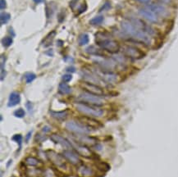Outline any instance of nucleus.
Instances as JSON below:
<instances>
[{"instance_id":"ddd939ff","label":"nucleus","mask_w":178,"mask_h":177,"mask_svg":"<svg viewBox=\"0 0 178 177\" xmlns=\"http://www.w3.org/2000/svg\"><path fill=\"white\" fill-rule=\"evenodd\" d=\"M74 140L79 143V144H84V145H96L97 144V140L95 138L87 136L86 135H76L74 136Z\"/></svg>"},{"instance_id":"0eeeda50","label":"nucleus","mask_w":178,"mask_h":177,"mask_svg":"<svg viewBox=\"0 0 178 177\" xmlns=\"http://www.w3.org/2000/svg\"><path fill=\"white\" fill-rule=\"evenodd\" d=\"M123 54L126 57L135 60L141 59L145 57V53L140 49L139 48L135 47V46H126L123 49Z\"/></svg>"},{"instance_id":"37998d69","label":"nucleus","mask_w":178,"mask_h":177,"mask_svg":"<svg viewBox=\"0 0 178 177\" xmlns=\"http://www.w3.org/2000/svg\"><path fill=\"white\" fill-rule=\"evenodd\" d=\"M12 177H16V176H12Z\"/></svg>"},{"instance_id":"72a5a7b5","label":"nucleus","mask_w":178,"mask_h":177,"mask_svg":"<svg viewBox=\"0 0 178 177\" xmlns=\"http://www.w3.org/2000/svg\"><path fill=\"white\" fill-rule=\"evenodd\" d=\"M6 8H7L6 0H0V8H1V10H4Z\"/></svg>"},{"instance_id":"ea45409f","label":"nucleus","mask_w":178,"mask_h":177,"mask_svg":"<svg viewBox=\"0 0 178 177\" xmlns=\"http://www.w3.org/2000/svg\"><path fill=\"white\" fill-rule=\"evenodd\" d=\"M136 1L140 2V3H142V4H149L151 0H136Z\"/></svg>"},{"instance_id":"a878e982","label":"nucleus","mask_w":178,"mask_h":177,"mask_svg":"<svg viewBox=\"0 0 178 177\" xmlns=\"http://www.w3.org/2000/svg\"><path fill=\"white\" fill-rule=\"evenodd\" d=\"M35 78H36V75H35V74L32 73V72H29V73H26L25 75V82L27 83V84H30V83L32 82Z\"/></svg>"},{"instance_id":"f8f14e48","label":"nucleus","mask_w":178,"mask_h":177,"mask_svg":"<svg viewBox=\"0 0 178 177\" xmlns=\"http://www.w3.org/2000/svg\"><path fill=\"white\" fill-rule=\"evenodd\" d=\"M139 13L141 17H144L147 21H150L152 23H158V16L153 12H152L149 8H141L139 10Z\"/></svg>"},{"instance_id":"1a4fd4ad","label":"nucleus","mask_w":178,"mask_h":177,"mask_svg":"<svg viewBox=\"0 0 178 177\" xmlns=\"http://www.w3.org/2000/svg\"><path fill=\"white\" fill-rule=\"evenodd\" d=\"M71 144H72L73 148L76 151L79 155L84 157L85 158H92L95 156L94 152H91V150L88 148L86 145L79 144L77 142L76 143L75 141H71Z\"/></svg>"},{"instance_id":"f704fd0d","label":"nucleus","mask_w":178,"mask_h":177,"mask_svg":"<svg viewBox=\"0 0 178 177\" xmlns=\"http://www.w3.org/2000/svg\"><path fill=\"white\" fill-rule=\"evenodd\" d=\"M35 138H36V141H38V142H42L45 140V137H42V136H40V135H37Z\"/></svg>"},{"instance_id":"9d476101","label":"nucleus","mask_w":178,"mask_h":177,"mask_svg":"<svg viewBox=\"0 0 178 177\" xmlns=\"http://www.w3.org/2000/svg\"><path fill=\"white\" fill-rule=\"evenodd\" d=\"M77 152H75L72 150H65L62 152V156L66 159L68 162L74 166H79L81 164V161L79 158V156L77 155Z\"/></svg>"},{"instance_id":"6e6552de","label":"nucleus","mask_w":178,"mask_h":177,"mask_svg":"<svg viewBox=\"0 0 178 177\" xmlns=\"http://www.w3.org/2000/svg\"><path fill=\"white\" fill-rule=\"evenodd\" d=\"M81 86L82 88L84 90L87 92V93H90L91 94L96 95V96H103L104 94V90L98 85L95 84H92V83L86 82V81H84V82L81 85Z\"/></svg>"},{"instance_id":"4c0bfd02","label":"nucleus","mask_w":178,"mask_h":177,"mask_svg":"<svg viewBox=\"0 0 178 177\" xmlns=\"http://www.w3.org/2000/svg\"><path fill=\"white\" fill-rule=\"evenodd\" d=\"M78 0H71L70 2V6L71 7V8H74L75 4H76V2H77Z\"/></svg>"},{"instance_id":"cd10ccee","label":"nucleus","mask_w":178,"mask_h":177,"mask_svg":"<svg viewBox=\"0 0 178 177\" xmlns=\"http://www.w3.org/2000/svg\"><path fill=\"white\" fill-rule=\"evenodd\" d=\"M4 65H5V58L4 59V56L2 55L1 57V80H4L5 76V71H4Z\"/></svg>"},{"instance_id":"a211bd4d","label":"nucleus","mask_w":178,"mask_h":177,"mask_svg":"<svg viewBox=\"0 0 178 177\" xmlns=\"http://www.w3.org/2000/svg\"><path fill=\"white\" fill-rule=\"evenodd\" d=\"M78 173L84 177H90L94 175V171L86 166H81L78 168Z\"/></svg>"},{"instance_id":"f03ea898","label":"nucleus","mask_w":178,"mask_h":177,"mask_svg":"<svg viewBox=\"0 0 178 177\" xmlns=\"http://www.w3.org/2000/svg\"><path fill=\"white\" fill-rule=\"evenodd\" d=\"M95 42L103 49L110 54H117L120 51L119 43L108 37L105 32H98L95 35Z\"/></svg>"},{"instance_id":"58836bf2","label":"nucleus","mask_w":178,"mask_h":177,"mask_svg":"<svg viewBox=\"0 0 178 177\" xmlns=\"http://www.w3.org/2000/svg\"><path fill=\"white\" fill-rule=\"evenodd\" d=\"M159 1L163 3V4H169L172 3V0H159Z\"/></svg>"},{"instance_id":"412c9836","label":"nucleus","mask_w":178,"mask_h":177,"mask_svg":"<svg viewBox=\"0 0 178 177\" xmlns=\"http://www.w3.org/2000/svg\"><path fill=\"white\" fill-rule=\"evenodd\" d=\"M58 91L62 94H68L71 92V88L66 83H61L58 86Z\"/></svg>"},{"instance_id":"bb28decb","label":"nucleus","mask_w":178,"mask_h":177,"mask_svg":"<svg viewBox=\"0 0 178 177\" xmlns=\"http://www.w3.org/2000/svg\"><path fill=\"white\" fill-rule=\"evenodd\" d=\"M13 44V39L12 37H4L2 39V44L4 47L8 48L9 46L12 45Z\"/></svg>"},{"instance_id":"f3484780","label":"nucleus","mask_w":178,"mask_h":177,"mask_svg":"<svg viewBox=\"0 0 178 177\" xmlns=\"http://www.w3.org/2000/svg\"><path fill=\"white\" fill-rule=\"evenodd\" d=\"M20 102H21V96H20V94L17 92H13L9 96L8 106V107H14L17 104H19Z\"/></svg>"},{"instance_id":"c85d7f7f","label":"nucleus","mask_w":178,"mask_h":177,"mask_svg":"<svg viewBox=\"0 0 178 177\" xmlns=\"http://www.w3.org/2000/svg\"><path fill=\"white\" fill-rule=\"evenodd\" d=\"M13 140L16 141L18 145H19V148H21V144H22V141H23V138L21 135H15L13 136Z\"/></svg>"},{"instance_id":"473e14b6","label":"nucleus","mask_w":178,"mask_h":177,"mask_svg":"<svg viewBox=\"0 0 178 177\" xmlns=\"http://www.w3.org/2000/svg\"><path fill=\"white\" fill-rule=\"evenodd\" d=\"M87 9V5L85 4H83L81 5L80 8H79V13H82L84 12H85V10Z\"/></svg>"},{"instance_id":"7c9ffc66","label":"nucleus","mask_w":178,"mask_h":177,"mask_svg":"<svg viewBox=\"0 0 178 177\" xmlns=\"http://www.w3.org/2000/svg\"><path fill=\"white\" fill-rule=\"evenodd\" d=\"M62 79L64 82H69V81L71 80V79H72V75L71 74H65L62 75Z\"/></svg>"},{"instance_id":"2eb2a0df","label":"nucleus","mask_w":178,"mask_h":177,"mask_svg":"<svg viewBox=\"0 0 178 177\" xmlns=\"http://www.w3.org/2000/svg\"><path fill=\"white\" fill-rule=\"evenodd\" d=\"M79 121L84 124L85 126H86L88 127H90V129L93 128H98L101 127L102 125L100 123V121H96L95 119H92L90 117H88V116H82V117H79Z\"/></svg>"},{"instance_id":"393cba45","label":"nucleus","mask_w":178,"mask_h":177,"mask_svg":"<svg viewBox=\"0 0 178 177\" xmlns=\"http://www.w3.org/2000/svg\"><path fill=\"white\" fill-rule=\"evenodd\" d=\"M86 52L88 53V54H95V55H97V56H100V55H102L101 53H100V50L95 49L94 46H90V47H88V48L86 49Z\"/></svg>"},{"instance_id":"9b49d317","label":"nucleus","mask_w":178,"mask_h":177,"mask_svg":"<svg viewBox=\"0 0 178 177\" xmlns=\"http://www.w3.org/2000/svg\"><path fill=\"white\" fill-rule=\"evenodd\" d=\"M50 140H52L53 142H54L55 144H60L64 148H66V149L73 148L71 142H70L69 140H66L65 138H63L62 136L59 135L58 134H52L50 135Z\"/></svg>"},{"instance_id":"20e7f679","label":"nucleus","mask_w":178,"mask_h":177,"mask_svg":"<svg viewBox=\"0 0 178 177\" xmlns=\"http://www.w3.org/2000/svg\"><path fill=\"white\" fill-rule=\"evenodd\" d=\"M66 129L76 135H88L92 130V129L85 126L81 122H76L74 121H67L66 123Z\"/></svg>"},{"instance_id":"e433bc0d","label":"nucleus","mask_w":178,"mask_h":177,"mask_svg":"<svg viewBox=\"0 0 178 177\" xmlns=\"http://www.w3.org/2000/svg\"><path fill=\"white\" fill-rule=\"evenodd\" d=\"M50 130H51V128L49 126H46L42 129V131H43V133H48V132L50 131Z\"/></svg>"},{"instance_id":"f257e3e1","label":"nucleus","mask_w":178,"mask_h":177,"mask_svg":"<svg viewBox=\"0 0 178 177\" xmlns=\"http://www.w3.org/2000/svg\"><path fill=\"white\" fill-rule=\"evenodd\" d=\"M121 26L125 33L131 37L135 38L139 42H141L145 45H149L151 44V39L149 37V35L137 29L136 27L132 25L130 21H122L121 23Z\"/></svg>"},{"instance_id":"dca6fc26","label":"nucleus","mask_w":178,"mask_h":177,"mask_svg":"<svg viewBox=\"0 0 178 177\" xmlns=\"http://www.w3.org/2000/svg\"><path fill=\"white\" fill-rule=\"evenodd\" d=\"M101 78L107 83H114L117 81V75L112 71H103L101 75Z\"/></svg>"},{"instance_id":"b1692460","label":"nucleus","mask_w":178,"mask_h":177,"mask_svg":"<svg viewBox=\"0 0 178 177\" xmlns=\"http://www.w3.org/2000/svg\"><path fill=\"white\" fill-rule=\"evenodd\" d=\"M104 21V17L103 16H98V17L92 18L90 21V24L92 25H100Z\"/></svg>"},{"instance_id":"4be33fe9","label":"nucleus","mask_w":178,"mask_h":177,"mask_svg":"<svg viewBox=\"0 0 178 177\" xmlns=\"http://www.w3.org/2000/svg\"><path fill=\"white\" fill-rule=\"evenodd\" d=\"M11 18V15L8 13H2L0 15V23L1 25H4L6 23H8Z\"/></svg>"},{"instance_id":"2f4dec72","label":"nucleus","mask_w":178,"mask_h":177,"mask_svg":"<svg viewBox=\"0 0 178 177\" xmlns=\"http://www.w3.org/2000/svg\"><path fill=\"white\" fill-rule=\"evenodd\" d=\"M109 8H111V4H110V3L108 2V1H107V2H105V4H104V5H103V7L100 8V12H102V11H104V10H108Z\"/></svg>"},{"instance_id":"a19ab883","label":"nucleus","mask_w":178,"mask_h":177,"mask_svg":"<svg viewBox=\"0 0 178 177\" xmlns=\"http://www.w3.org/2000/svg\"><path fill=\"white\" fill-rule=\"evenodd\" d=\"M31 136V131H30L28 134H27V135H26V137H25V141L26 142H28L30 140V137Z\"/></svg>"},{"instance_id":"6ab92c4d","label":"nucleus","mask_w":178,"mask_h":177,"mask_svg":"<svg viewBox=\"0 0 178 177\" xmlns=\"http://www.w3.org/2000/svg\"><path fill=\"white\" fill-rule=\"evenodd\" d=\"M50 114L51 116L55 118V119L59 120V121H63L65 120L67 117L68 116V113H67V111H50Z\"/></svg>"},{"instance_id":"c756f323","label":"nucleus","mask_w":178,"mask_h":177,"mask_svg":"<svg viewBox=\"0 0 178 177\" xmlns=\"http://www.w3.org/2000/svg\"><path fill=\"white\" fill-rule=\"evenodd\" d=\"M25 112L22 108H19V109H17V110L14 111V116L16 117H18V118H22V117L25 116Z\"/></svg>"},{"instance_id":"39448f33","label":"nucleus","mask_w":178,"mask_h":177,"mask_svg":"<svg viewBox=\"0 0 178 177\" xmlns=\"http://www.w3.org/2000/svg\"><path fill=\"white\" fill-rule=\"evenodd\" d=\"M78 101L80 103L91 105V106H95V107H100L104 104V101L102 100L100 96L91 94L90 93H83L80 94L78 97Z\"/></svg>"},{"instance_id":"4468645a","label":"nucleus","mask_w":178,"mask_h":177,"mask_svg":"<svg viewBox=\"0 0 178 177\" xmlns=\"http://www.w3.org/2000/svg\"><path fill=\"white\" fill-rule=\"evenodd\" d=\"M149 8L155 13L157 16H160L162 17H167L169 15L168 10L164 6L158 4H153L149 6Z\"/></svg>"},{"instance_id":"423d86ee","label":"nucleus","mask_w":178,"mask_h":177,"mask_svg":"<svg viewBox=\"0 0 178 177\" xmlns=\"http://www.w3.org/2000/svg\"><path fill=\"white\" fill-rule=\"evenodd\" d=\"M46 157L51 161V162L53 164L55 165L56 166H58L59 168L65 169L66 167V163L65 161L66 159L61 154L57 153L53 150H49L46 152Z\"/></svg>"},{"instance_id":"aec40b11","label":"nucleus","mask_w":178,"mask_h":177,"mask_svg":"<svg viewBox=\"0 0 178 177\" xmlns=\"http://www.w3.org/2000/svg\"><path fill=\"white\" fill-rule=\"evenodd\" d=\"M25 165L29 166H38L42 164V162L40 161L34 157H28L25 159Z\"/></svg>"},{"instance_id":"79ce46f5","label":"nucleus","mask_w":178,"mask_h":177,"mask_svg":"<svg viewBox=\"0 0 178 177\" xmlns=\"http://www.w3.org/2000/svg\"><path fill=\"white\" fill-rule=\"evenodd\" d=\"M33 1L35 3V4H41V3H43L44 0H33Z\"/></svg>"},{"instance_id":"7ed1b4c3","label":"nucleus","mask_w":178,"mask_h":177,"mask_svg":"<svg viewBox=\"0 0 178 177\" xmlns=\"http://www.w3.org/2000/svg\"><path fill=\"white\" fill-rule=\"evenodd\" d=\"M76 108L77 109V111L88 116L100 117L104 114V111L99 107H93L91 105H88V104H85L82 103H77L76 105Z\"/></svg>"},{"instance_id":"5701e85b","label":"nucleus","mask_w":178,"mask_h":177,"mask_svg":"<svg viewBox=\"0 0 178 177\" xmlns=\"http://www.w3.org/2000/svg\"><path fill=\"white\" fill-rule=\"evenodd\" d=\"M89 41H90V39H89V35L87 34H82V35H80L78 42L79 44L81 46L85 45L89 43Z\"/></svg>"},{"instance_id":"c9c22d12","label":"nucleus","mask_w":178,"mask_h":177,"mask_svg":"<svg viewBox=\"0 0 178 177\" xmlns=\"http://www.w3.org/2000/svg\"><path fill=\"white\" fill-rule=\"evenodd\" d=\"M66 71H68V72H70V73H73V72L76 71V68H75L74 66H69V67L66 68Z\"/></svg>"}]
</instances>
